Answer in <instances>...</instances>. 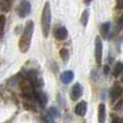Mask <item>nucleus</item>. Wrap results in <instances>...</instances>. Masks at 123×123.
I'll return each mask as SVG.
<instances>
[{"label": "nucleus", "instance_id": "obj_8", "mask_svg": "<svg viewBox=\"0 0 123 123\" xmlns=\"http://www.w3.org/2000/svg\"><path fill=\"white\" fill-rule=\"evenodd\" d=\"M35 98H36V100L39 103V105L41 107H45V105L48 103V97L44 92H42V91L35 92Z\"/></svg>", "mask_w": 123, "mask_h": 123}, {"label": "nucleus", "instance_id": "obj_19", "mask_svg": "<svg viewBox=\"0 0 123 123\" xmlns=\"http://www.w3.org/2000/svg\"><path fill=\"white\" fill-rule=\"evenodd\" d=\"M48 113H49V116H51L52 118H58L61 116L60 111H58L56 108H54V107H51V108L48 110Z\"/></svg>", "mask_w": 123, "mask_h": 123}, {"label": "nucleus", "instance_id": "obj_7", "mask_svg": "<svg viewBox=\"0 0 123 123\" xmlns=\"http://www.w3.org/2000/svg\"><path fill=\"white\" fill-rule=\"evenodd\" d=\"M122 89L119 84H115L112 87H111L110 92H109V96H110L111 102H116L118 98L120 97V95L122 94Z\"/></svg>", "mask_w": 123, "mask_h": 123}, {"label": "nucleus", "instance_id": "obj_17", "mask_svg": "<svg viewBox=\"0 0 123 123\" xmlns=\"http://www.w3.org/2000/svg\"><path fill=\"white\" fill-rule=\"evenodd\" d=\"M89 10H84L82 13V15H81V24H82L83 26H86L87 25V22H89Z\"/></svg>", "mask_w": 123, "mask_h": 123}, {"label": "nucleus", "instance_id": "obj_25", "mask_svg": "<svg viewBox=\"0 0 123 123\" xmlns=\"http://www.w3.org/2000/svg\"><path fill=\"white\" fill-rule=\"evenodd\" d=\"M92 1H93V0H84V3L85 4H90Z\"/></svg>", "mask_w": 123, "mask_h": 123}, {"label": "nucleus", "instance_id": "obj_12", "mask_svg": "<svg viewBox=\"0 0 123 123\" xmlns=\"http://www.w3.org/2000/svg\"><path fill=\"white\" fill-rule=\"evenodd\" d=\"M74 80V72L70 71V70H67V71H64L63 74H61V81L65 84H68L71 81Z\"/></svg>", "mask_w": 123, "mask_h": 123}, {"label": "nucleus", "instance_id": "obj_1", "mask_svg": "<svg viewBox=\"0 0 123 123\" xmlns=\"http://www.w3.org/2000/svg\"><path fill=\"white\" fill-rule=\"evenodd\" d=\"M32 32H34V22L28 21L27 23H26L25 27H24L23 34H22L21 39H19V42H18L19 51H21L22 53H26V52L29 50Z\"/></svg>", "mask_w": 123, "mask_h": 123}, {"label": "nucleus", "instance_id": "obj_3", "mask_svg": "<svg viewBox=\"0 0 123 123\" xmlns=\"http://www.w3.org/2000/svg\"><path fill=\"white\" fill-rule=\"evenodd\" d=\"M21 90L22 92H23L24 96H26V97H30V96L35 95V86L32 85L31 81L29 80V79H23V80L21 81Z\"/></svg>", "mask_w": 123, "mask_h": 123}, {"label": "nucleus", "instance_id": "obj_9", "mask_svg": "<svg viewBox=\"0 0 123 123\" xmlns=\"http://www.w3.org/2000/svg\"><path fill=\"white\" fill-rule=\"evenodd\" d=\"M86 109H87L86 103L80 102L76 105V107H74V112H76V115L80 116V117H83V116L86 113Z\"/></svg>", "mask_w": 123, "mask_h": 123}, {"label": "nucleus", "instance_id": "obj_6", "mask_svg": "<svg viewBox=\"0 0 123 123\" xmlns=\"http://www.w3.org/2000/svg\"><path fill=\"white\" fill-rule=\"evenodd\" d=\"M82 95V87L79 83H76L74 86L71 87V91H70V98L71 100H78L79 98Z\"/></svg>", "mask_w": 123, "mask_h": 123}, {"label": "nucleus", "instance_id": "obj_14", "mask_svg": "<svg viewBox=\"0 0 123 123\" xmlns=\"http://www.w3.org/2000/svg\"><path fill=\"white\" fill-rule=\"evenodd\" d=\"M122 72H123V63L122 62H118L115 66V69H113V76L119 77Z\"/></svg>", "mask_w": 123, "mask_h": 123}, {"label": "nucleus", "instance_id": "obj_20", "mask_svg": "<svg viewBox=\"0 0 123 123\" xmlns=\"http://www.w3.org/2000/svg\"><path fill=\"white\" fill-rule=\"evenodd\" d=\"M4 25H6V16L4 15H0V37L3 35Z\"/></svg>", "mask_w": 123, "mask_h": 123}, {"label": "nucleus", "instance_id": "obj_2", "mask_svg": "<svg viewBox=\"0 0 123 123\" xmlns=\"http://www.w3.org/2000/svg\"><path fill=\"white\" fill-rule=\"evenodd\" d=\"M41 28H42L43 36H49L50 28H51V6L49 2H47L43 6L42 15H41Z\"/></svg>", "mask_w": 123, "mask_h": 123}, {"label": "nucleus", "instance_id": "obj_5", "mask_svg": "<svg viewBox=\"0 0 123 123\" xmlns=\"http://www.w3.org/2000/svg\"><path fill=\"white\" fill-rule=\"evenodd\" d=\"M102 56H103V42L99 37L95 38V61L97 65L102 64Z\"/></svg>", "mask_w": 123, "mask_h": 123}, {"label": "nucleus", "instance_id": "obj_4", "mask_svg": "<svg viewBox=\"0 0 123 123\" xmlns=\"http://www.w3.org/2000/svg\"><path fill=\"white\" fill-rule=\"evenodd\" d=\"M30 10H31V6L30 3L27 1V0H22L18 4V8H17V13H18L19 17H25L27 16L30 13Z\"/></svg>", "mask_w": 123, "mask_h": 123}, {"label": "nucleus", "instance_id": "obj_15", "mask_svg": "<svg viewBox=\"0 0 123 123\" xmlns=\"http://www.w3.org/2000/svg\"><path fill=\"white\" fill-rule=\"evenodd\" d=\"M60 56L64 63H67L69 60V51L67 49H62L60 51Z\"/></svg>", "mask_w": 123, "mask_h": 123}, {"label": "nucleus", "instance_id": "obj_26", "mask_svg": "<svg viewBox=\"0 0 123 123\" xmlns=\"http://www.w3.org/2000/svg\"><path fill=\"white\" fill-rule=\"evenodd\" d=\"M121 82H122V83H123V76H122V77H121Z\"/></svg>", "mask_w": 123, "mask_h": 123}, {"label": "nucleus", "instance_id": "obj_16", "mask_svg": "<svg viewBox=\"0 0 123 123\" xmlns=\"http://www.w3.org/2000/svg\"><path fill=\"white\" fill-rule=\"evenodd\" d=\"M11 8V2L10 0H2L1 3H0V9H1L3 12H8Z\"/></svg>", "mask_w": 123, "mask_h": 123}, {"label": "nucleus", "instance_id": "obj_18", "mask_svg": "<svg viewBox=\"0 0 123 123\" xmlns=\"http://www.w3.org/2000/svg\"><path fill=\"white\" fill-rule=\"evenodd\" d=\"M22 81V78L19 74H16V76H14L13 78H11L10 80H9V84L10 85H16L17 83H21Z\"/></svg>", "mask_w": 123, "mask_h": 123}, {"label": "nucleus", "instance_id": "obj_10", "mask_svg": "<svg viewBox=\"0 0 123 123\" xmlns=\"http://www.w3.org/2000/svg\"><path fill=\"white\" fill-rule=\"evenodd\" d=\"M54 36H55V38L57 39V40H65L66 38H67L68 36V31H67V28L64 27V26H61V27H58L57 29L55 30V34H54Z\"/></svg>", "mask_w": 123, "mask_h": 123}, {"label": "nucleus", "instance_id": "obj_24", "mask_svg": "<svg viewBox=\"0 0 123 123\" xmlns=\"http://www.w3.org/2000/svg\"><path fill=\"white\" fill-rule=\"evenodd\" d=\"M118 26H119V27H123V15L120 16L119 19H118Z\"/></svg>", "mask_w": 123, "mask_h": 123}, {"label": "nucleus", "instance_id": "obj_22", "mask_svg": "<svg viewBox=\"0 0 123 123\" xmlns=\"http://www.w3.org/2000/svg\"><path fill=\"white\" fill-rule=\"evenodd\" d=\"M112 123H123V119H121V118L116 117V118H113Z\"/></svg>", "mask_w": 123, "mask_h": 123}, {"label": "nucleus", "instance_id": "obj_21", "mask_svg": "<svg viewBox=\"0 0 123 123\" xmlns=\"http://www.w3.org/2000/svg\"><path fill=\"white\" fill-rule=\"evenodd\" d=\"M115 110H117V111L123 110V99H120L117 102V104L115 105Z\"/></svg>", "mask_w": 123, "mask_h": 123}, {"label": "nucleus", "instance_id": "obj_23", "mask_svg": "<svg viewBox=\"0 0 123 123\" xmlns=\"http://www.w3.org/2000/svg\"><path fill=\"white\" fill-rule=\"evenodd\" d=\"M109 71H110V68H109V66L108 65H105L104 66V74L107 76V74H109Z\"/></svg>", "mask_w": 123, "mask_h": 123}, {"label": "nucleus", "instance_id": "obj_11", "mask_svg": "<svg viewBox=\"0 0 123 123\" xmlns=\"http://www.w3.org/2000/svg\"><path fill=\"white\" fill-rule=\"evenodd\" d=\"M97 121H98V123L106 122V106H105L104 104H100L99 106H98Z\"/></svg>", "mask_w": 123, "mask_h": 123}, {"label": "nucleus", "instance_id": "obj_13", "mask_svg": "<svg viewBox=\"0 0 123 123\" xmlns=\"http://www.w3.org/2000/svg\"><path fill=\"white\" fill-rule=\"evenodd\" d=\"M109 30H110V23H109V22H106V23L102 24V26H100V34H102V36L104 37V38L108 37Z\"/></svg>", "mask_w": 123, "mask_h": 123}]
</instances>
